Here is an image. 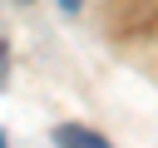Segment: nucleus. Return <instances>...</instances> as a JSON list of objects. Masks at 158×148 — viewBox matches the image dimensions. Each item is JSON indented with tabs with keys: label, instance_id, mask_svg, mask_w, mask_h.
<instances>
[{
	"label": "nucleus",
	"instance_id": "obj_3",
	"mask_svg": "<svg viewBox=\"0 0 158 148\" xmlns=\"http://www.w3.org/2000/svg\"><path fill=\"white\" fill-rule=\"evenodd\" d=\"M59 5H64V10H79V0H59Z\"/></svg>",
	"mask_w": 158,
	"mask_h": 148
},
{
	"label": "nucleus",
	"instance_id": "obj_1",
	"mask_svg": "<svg viewBox=\"0 0 158 148\" xmlns=\"http://www.w3.org/2000/svg\"><path fill=\"white\" fill-rule=\"evenodd\" d=\"M54 143L59 148H109L94 128H79V123H64V128H54Z\"/></svg>",
	"mask_w": 158,
	"mask_h": 148
},
{
	"label": "nucleus",
	"instance_id": "obj_4",
	"mask_svg": "<svg viewBox=\"0 0 158 148\" xmlns=\"http://www.w3.org/2000/svg\"><path fill=\"white\" fill-rule=\"evenodd\" d=\"M0 148H5V133H0Z\"/></svg>",
	"mask_w": 158,
	"mask_h": 148
},
{
	"label": "nucleus",
	"instance_id": "obj_2",
	"mask_svg": "<svg viewBox=\"0 0 158 148\" xmlns=\"http://www.w3.org/2000/svg\"><path fill=\"white\" fill-rule=\"evenodd\" d=\"M0 84H5V44H0Z\"/></svg>",
	"mask_w": 158,
	"mask_h": 148
}]
</instances>
